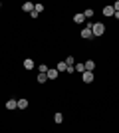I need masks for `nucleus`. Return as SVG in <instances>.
<instances>
[{
	"label": "nucleus",
	"instance_id": "4468645a",
	"mask_svg": "<svg viewBox=\"0 0 119 133\" xmlns=\"http://www.w3.org/2000/svg\"><path fill=\"white\" fill-rule=\"evenodd\" d=\"M54 121H56V123H62V121H64V115L60 113V111H58L56 115H54Z\"/></svg>",
	"mask_w": 119,
	"mask_h": 133
},
{
	"label": "nucleus",
	"instance_id": "7ed1b4c3",
	"mask_svg": "<svg viewBox=\"0 0 119 133\" xmlns=\"http://www.w3.org/2000/svg\"><path fill=\"white\" fill-rule=\"evenodd\" d=\"M22 10L28 12V14H32V12H34V4H32V2H24V4H22Z\"/></svg>",
	"mask_w": 119,
	"mask_h": 133
},
{
	"label": "nucleus",
	"instance_id": "a211bd4d",
	"mask_svg": "<svg viewBox=\"0 0 119 133\" xmlns=\"http://www.w3.org/2000/svg\"><path fill=\"white\" fill-rule=\"evenodd\" d=\"M38 70H40V74H46V72H48V70H50V68L46 66V64H42V66H40Z\"/></svg>",
	"mask_w": 119,
	"mask_h": 133
},
{
	"label": "nucleus",
	"instance_id": "9b49d317",
	"mask_svg": "<svg viewBox=\"0 0 119 133\" xmlns=\"http://www.w3.org/2000/svg\"><path fill=\"white\" fill-rule=\"evenodd\" d=\"M18 107H20V109H26V107H28V99H18Z\"/></svg>",
	"mask_w": 119,
	"mask_h": 133
},
{
	"label": "nucleus",
	"instance_id": "0eeeda50",
	"mask_svg": "<svg viewBox=\"0 0 119 133\" xmlns=\"http://www.w3.org/2000/svg\"><path fill=\"white\" fill-rule=\"evenodd\" d=\"M83 66H85V72H91V70L95 68V62H93V60H87Z\"/></svg>",
	"mask_w": 119,
	"mask_h": 133
},
{
	"label": "nucleus",
	"instance_id": "4be33fe9",
	"mask_svg": "<svg viewBox=\"0 0 119 133\" xmlns=\"http://www.w3.org/2000/svg\"><path fill=\"white\" fill-rule=\"evenodd\" d=\"M0 6H2V4H0Z\"/></svg>",
	"mask_w": 119,
	"mask_h": 133
},
{
	"label": "nucleus",
	"instance_id": "423d86ee",
	"mask_svg": "<svg viewBox=\"0 0 119 133\" xmlns=\"http://www.w3.org/2000/svg\"><path fill=\"white\" fill-rule=\"evenodd\" d=\"M81 38H85V40L93 38V34H91V30H89V28H83V30H81Z\"/></svg>",
	"mask_w": 119,
	"mask_h": 133
},
{
	"label": "nucleus",
	"instance_id": "39448f33",
	"mask_svg": "<svg viewBox=\"0 0 119 133\" xmlns=\"http://www.w3.org/2000/svg\"><path fill=\"white\" fill-rule=\"evenodd\" d=\"M18 107V99H10V101H6V109H16Z\"/></svg>",
	"mask_w": 119,
	"mask_h": 133
},
{
	"label": "nucleus",
	"instance_id": "dca6fc26",
	"mask_svg": "<svg viewBox=\"0 0 119 133\" xmlns=\"http://www.w3.org/2000/svg\"><path fill=\"white\" fill-rule=\"evenodd\" d=\"M75 72L83 74V72H85V66H83V64H75Z\"/></svg>",
	"mask_w": 119,
	"mask_h": 133
},
{
	"label": "nucleus",
	"instance_id": "aec40b11",
	"mask_svg": "<svg viewBox=\"0 0 119 133\" xmlns=\"http://www.w3.org/2000/svg\"><path fill=\"white\" fill-rule=\"evenodd\" d=\"M66 72H68V74H74V72H75V66H68V70H66Z\"/></svg>",
	"mask_w": 119,
	"mask_h": 133
},
{
	"label": "nucleus",
	"instance_id": "2eb2a0df",
	"mask_svg": "<svg viewBox=\"0 0 119 133\" xmlns=\"http://www.w3.org/2000/svg\"><path fill=\"white\" fill-rule=\"evenodd\" d=\"M81 14H83L85 18H91V16H93V8H87V10H85V12H81Z\"/></svg>",
	"mask_w": 119,
	"mask_h": 133
},
{
	"label": "nucleus",
	"instance_id": "412c9836",
	"mask_svg": "<svg viewBox=\"0 0 119 133\" xmlns=\"http://www.w3.org/2000/svg\"><path fill=\"white\" fill-rule=\"evenodd\" d=\"M113 10H115V12H119V0H117V2L113 4Z\"/></svg>",
	"mask_w": 119,
	"mask_h": 133
},
{
	"label": "nucleus",
	"instance_id": "f8f14e48",
	"mask_svg": "<svg viewBox=\"0 0 119 133\" xmlns=\"http://www.w3.org/2000/svg\"><path fill=\"white\" fill-rule=\"evenodd\" d=\"M56 70H58V72H62V70H64V72H66V70H68V64H66V62H60Z\"/></svg>",
	"mask_w": 119,
	"mask_h": 133
},
{
	"label": "nucleus",
	"instance_id": "6e6552de",
	"mask_svg": "<svg viewBox=\"0 0 119 133\" xmlns=\"http://www.w3.org/2000/svg\"><path fill=\"white\" fill-rule=\"evenodd\" d=\"M46 76H48V79H56L58 78V70H48Z\"/></svg>",
	"mask_w": 119,
	"mask_h": 133
},
{
	"label": "nucleus",
	"instance_id": "ddd939ff",
	"mask_svg": "<svg viewBox=\"0 0 119 133\" xmlns=\"http://www.w3.org/2000/svg\"><path fill=\"white\" fill-rule=\"evenodd\" d=\"M48 82V76L46 74H38V83H46Z\"/></svg>",
	"mask_w": 119,
	"mask_h": 133
},
{
	"label": "nucleus",
	"instance_id": "f257e3e1",
	"mask_svg": "<svg viewBox=\"0 0 119 133\" xmlns=\"http://www.w3.org/2000/svg\"><path fill=\"white\" fill-rule=\"evenodd\" d=\"M103 32H105V26H103L101 22H93V26H91V34H93V36H101Z\"/></svg>",
	"mask_w": 119,
	"mask_h": 133
},
{
	"label": "nucleus",
	"instance_id": "9d476101",
	"mask_svg": "<svg viewBox=\"0 0 119 133\" xmlns=\"http://www.w3.org/2000/svg\"><path fill=\"white\" fill-rule=\"evenodd\" d=\"M74 22H75V24L85 22V16H83V14H75V16H74Z\"/></svg>",
	"mask_w": 119,
	"mask_h": 133
},
{
	"label": "nucleus",
	"instance_id": "1a4fd4ad",
	"mask_svg": "<svg viewBox=\"0 0 119 133\" xmlns=\"http://www.w3.org/2000/svg\"><path fill=\"white\" fill-rule=\"evenodd\" d=\"M24 68H26V70H32V68H34V60L26 58V60H24Z\"/></svg>",
	"mask_w": 119,
	"mask_h": 133
},
{
	"label": "nucleus",
	"instance_id": "f03ea898",
	"mask_svg": "<svg viewBox=\"0 0 119 133\" xmlns=\"http://www.w3.org/2000/svg\"><path fill=\"white\" fill-rule=\"evenodd\" d=\"M81 79H83V83H91L95 79V76H93V72H83L81 74Z\"/></svg>",
	"mask_w": 119,
	"mask_h": 133
},
{
	"label": "nucleus",
	"instance_id": "20e7f679",
	"mask_svg": "<svg viewBox=\"0 0 119 133\" xmlns=\"http://www.w3.org/2000/svg\"><path fill=\"white\" fill-rule=\"evenodd\" d=\"M103 16H115V10H113V6H105L103 8Z\"/></svg>",
	"mask_w": 119,
	"mask_h": 133
},
{
	"label": "nucleus",
	"instance_id": "f3484780",
	"mask_svg": "<svg viewBox=\"0 0 119 133\" xmlns=\"http://www.w3.org/2000/svg\"><path fill=\"white\" fill-rule=\"evenodd\" d=\"M42 10H44V4H34V12H38V14H40Z\"/></svg>",
	"mask_w": 119,
	"mask_h": 133
},
{
	"label": "nucleus",
	"instance_id": "6ab92c4d",
	"mask_svg": "<svg viewBox=\"0 0 119 133\" xmlns=\"http://www.w3.org/2000/svg\"><path fill=\"white\" fill-rule=\"evenodd\" d=\"M64 62H66L68 66H74V58H72V56H69V58H66V60H64Z\"/></svg>",
	"mask_w": 119,
	"mask_h": 133
}]
</instances>
